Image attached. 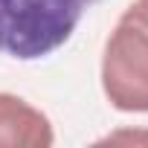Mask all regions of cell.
<instances>
[{"mask_svg":"<svg viewBox=\"0 0 148 148\" xmlns=\"http://www.w3.org/2000/svg\"><path fill=\"white\" fill-rule=\"evenodd\" d=\"M99 0H0V55L38 61L70 41Z\"/></svg>","mask_w":148,"mask_h":148,"instance_id":"obj_1","label":"cell"},{"mask_svg":"<svg viewBox=\"0 0 148 148\" xmlns=\"http://www.w3.org/2000/svg\"><path fill=\"white\" fill-rule=\"evenodd\" d=\"M102 90L122 113H148V32L119 18L102 52Z\"/></svg>","mask_w":148,"mask_h":148,"instance_id":"obj_2","label":"cell"},{"mask_svg":"<svg viewBox=\"0 0 148 148\" xmlns=\"http://www.w3.org/2000/svg\"><path fill=\"white\" fill-rule=\"evenodd\" d=\"M55 142L47 113L21 96L0 93V148H49Z\"/></svg>","mask_w":148,"mask_h":148,"instance_id":"obj_3","label":"cell"},{"mask_svg":"<svg viewBox=\"0 0 148 148\" xmlns=\"http://www.w3.org/2000/svg\"><path fill=\"white\" fill-rule=\"evenodd\" d=\"M122 18H128V21L139 23V26L148 32V0H134V3L122 12Z\"/></svg>","mask_w":148,"mask_h":148,"instance_id":"obj_4","label":"cell"},{"mask_svg":"<svg viewBox=\"0 0 148 148\" xmlns=\"http://www.w3.org/2000/svg\"><path fill=\"white\" fill-rule=\"evenodd\" d=\"M99 142H148V131H119V134H110Z\"/></svg>","mask_w":148,"mask_h":148,"instance_id":"obj_5","label":"cell"}]
</instances>
